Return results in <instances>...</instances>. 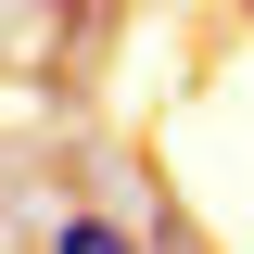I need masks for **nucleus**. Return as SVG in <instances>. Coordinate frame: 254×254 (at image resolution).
<instances>
[{
	"mask_svg": "<svg viewBox=\"0 0 254 254\" xmlns=\"http://www.w3.org/2000/svg\"><path fill=\"white\" fill-rule=\"evenodd\" d=\"M38 254H153V242H140V229H115L102 203H64V216H51V242H38Z\"/></svg>",
	"mask_w": 254,
	"mask_h": 254,
	"instance_id": "nucleus-1",
	"label": "nucleus"
},
{
	"mask_svg": "<svg viewBox=\"0 0 254 254\" xmlns=\"http://www.w3.org/2000/svg\"><path fill=\"white\" fill-rule=\"evenodd\" d=\"M242 13H254V0H242Z\"/></svg>",
	"mask_w": 254,
	"mask_h": 254,
	"instance_id": "nucleus-2",
	"label": "nucleus"
}]
</instances>
